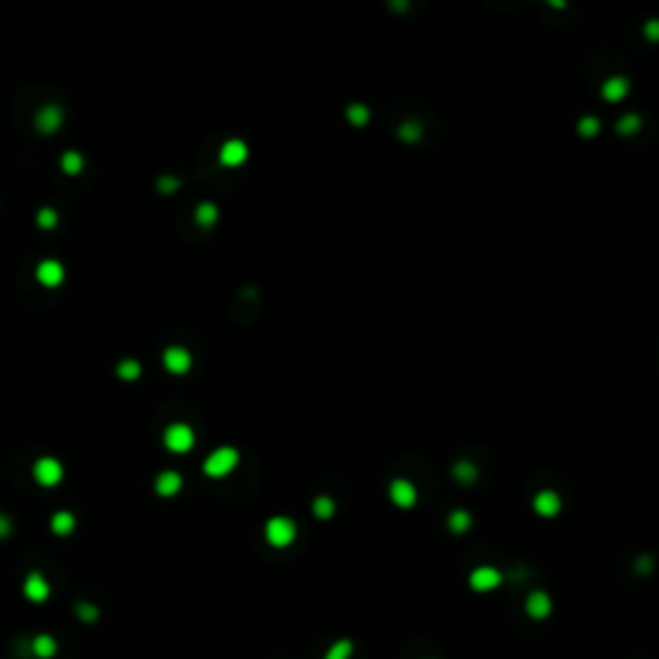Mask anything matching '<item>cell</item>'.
Returning <instances> with one entry per match:
<instances>
[{
  "label": "cell",
  "instance_id": "obj_1",
  "mask_svg": "<svg viewBox=\"0 0 659 659\" xmlns=\"http://www.w3.org/2000/svg\"><path fill=\"white\" fill-rule=\"evenodd\" d=\"M239 466V451L235 445H219L209 453L201 464V471H204L209 479H224L230 477L232 471Z\"/></svg>",
  "mask_w": 659,
  "mask_h": 659
},
{
  "label": "cell",
  "instance_id": "obj_2",
  "mask_svg": "<svg viewBox=\"0 0 659 659\" xmlns=\"http://www.w3.org/2000/svg\"><path fill=\"white\" fill-rule=\"evenodd\" d=\"M263 535L268 546H273V549H286V546H291L297 541L299 526H297V520H291L288 515H273V518L265 520Z\"/></svg>",
  "mask_w": 659,
  "mask_h": 659
},
{
  "label": "cell",
  "instance_id": "obj_3",
  "mask_svg": "<svg viewBox=\"0 0 659 659\" xmlns=\"http://www.w3.org/2000/svg\"><path fill=\"white\" fill-rule=\"evenodd\" d=\"M31 479L44 489H52L65 479V466L54 456H39L31 466Z\"/></svg>",
  "mask_w": 659,
  "mask_h": 659
},
{
  "label": "cell",
  "instance_id": "obj_4",
  "mask_svg": "<svg viewBox=\"0 0 659 659\" xmlns=\"http://www.w3.org/2000/svg\"><path fill=\"white\" fill-rule=\"evenodd\" d=\"M163 443L170 453H188L196 445V433L186 422H170L163 433Z\"/></svg>",
  "mask_w": 659,
  "mask_h": 659
},
{
  "label": "cell",
  "instance_id": "obj_5",
  "mask_svg": "<svg viewBox=\"0 0 659 659\" xmlns=\"http://www.w3.org/2000/svg\"><path fill=\"white\" fill-rule=\"evenodd\" d=\"M62 124H65V108L59 106V103H44V106L34 114V129L39 134H44V137L59 132Z\"/></svg>",
  "mask_w": 659,
  "mask_h": 659
},
{
  "label": "cell",
  "instance_id": "obj_6",
  "mask_svg": "<svg viewBox=\"0 0 659 659\" xmlns=\"http://www.w3.org/2000/svg\"><path fill=\"white\" fill-rule=\"evenodd\" d=\"M65 276H67L65 265L59 263L57 258H44V260H39L36 268H34V279L44 288H59L65 283Z\"/></svg>",
  "mask_w": 659,
  "mask_h": 659
},
{
  "label": "cell",
  "instance_id": "obj_7",
  "mask_svg": "<svg viewBox=\"0 0 659 659\" xmlns=\"http://www.w3.org/2000/svg\"><path fill=\"white\" fill-rule=\"evenodd\" d=\"M21 593H24V598L29 602H36V605H41V602L50 600L52 585H50V579L41 575V572H29V575L24 577Z\"/></svg>",
  "mask_w": 659,
  "mask_h": 659
},
{
  "label": "cell",
  "instance_id": "obj_8",
  "mask_svg": "<svg viewBox=\"0 0 659 659\" xmlns=\"http://www.w3.org/2000/svg\"><path fill=\"white\" fill-rule=\"evenodd\" d=\"M500 585H503V572H500L497 567L484 564V567L471 569V575H469L471 590H477V593H489V590H497Z\"/></svg>",
  "mask_w": 659,
  "mask_h": 659
},
{
  "label": "cell",
  "instance_id": "obj_9",
  "mask_svg": "<svg viewBox=\"0 0 659 659\" xmlns=\"http://www.w3.org/2000/svg\"><path fill=\"white\" fill-rule=\"evenodd\" d=\"M163 366L168 373H173V376H183V373H188L191 366H193V355L186 350V348L181 346H170L165 348L163 353Z\"/></svg>",
  "mask_w": 659,
  "mask_h": 659
},
{
  "label": "cell",
  "instance_id": "obj_10",
  "mask_svg": "<svg viewBox=\"0 0 659 659\" xmlns=\"http://www.w3.org/2000/svg\"><path fill=\"white\" fill-rule=\"evenodd\" d=\"M387 492H389V500H392L397 508H402V510L417 505V487L412 484L410 479H394V482H389Z\"/></svg>",
  "mask_w": 659,
  "mask_h": 659
},
{
  "label": "cell",
  "instance_id": "obj_11",
  "mask_svg": "<svg viewBox=\"0 0 659 659\" xmlns=\"http://www.w3.org/2000/svg\"><path fill=\"white\" fill-rule=\"evenodd\" d=\"M551 610H554V600L546 590H533V593H528L526 616L531 618V621H546V618L551 616Z\"/></svg>",
  "mask_w": 659,
  "mask_h": 659
},
{
  "label": "cell",
  "instance_id": "obj_12",
  "mask_svg": "<svg viewBox=\"0 0 659 659\" xmlns=\"http://www.w3.org/2000/svg\"><path fill=\"white\" fill-rule=\"evenodd\" d=\"M533 512L535 515H541V518H556L561 512V494L556 492V489H541V492H535L533 497Z\"/></svg>",
  "mask_w": 659,
  "mask_h": 659
},
{
  "label": "cell",
  "instance_id": "obj_13",
  "mask_svg": "<svg viewBox=\"0 0 659 659\" xmlns=\"http://www.w3.org/2000/svg\"><path fill=\"white\" fill-rule=\"evenodd\" d=\"M183 489V477L181 471L175 469H165L160 471L155 477V494L157 497H165V500H170V497H175V494Z\"/></svg>",
  "mask_w": 659,
  "mask_h": 659
},
{
  "label": "cell",
  "instance_id": "obj_14",
  "mask_svg": "<svg viewBox=\"0 0 659 659\" xmlns=\"http://www.w3.org/2000/svg\"><path fill=\"white\" fill-rule=\"evenodd\" d=\"M247 145L242 140H227L219 147V163L224 165V168H239V165L247 160Z\"/></svg>",
  "mask_w": 659,
  "mask_h": 659
},
{
  "label": "cell",
  "instance_id": "obj_15",
  "mask_svg": "<svg viewBox=\"0 0 659 659\" xmlns=\"http://www.w3.org/2000/svg\"><path fill=\"white\" fill-rule=\"evenodd\" d=\"M75 528H77V518H75V512L70 510H57L52 512L50 518V531L57 538H67V535L75 533Z\"/></svg>",
  "mask_w": 659,
  "mask_h": 659
},
{
  "label": "cell",
  "instance_id": "obj_16",
  "mask_svg": "<svg viewBox=\"0 0 659 659\" xmlns=\"http://www.w3.org/2000/svg\"><path fill=\"white\" fill-rule=\"evenodd\" d=\"M29 649L36 659H54L59 651V644L52 634H36L29 644Z\"/></svg>",
  "mask_w": 659,
  "mask_h": 659
},
{
  "label": "cell",
  "instance_id": "obj_17",
  "mask_svg": "<svg viewBox=\"0 0 659 659\" xmlns=\"http://www.w3.org/2000/svg\"><path fill=\"white\" fill-rule=\"evenodd\" d=\"M600 93L608 103H618V101H623L628 96V80L623 75H613V77H608V80L602 82Z\"/></svg>",
  "mask_w": 659,
  "mask_h": 659
},
{
  "label": "cell",
  "instance_id": "obj_18",
  "mask_svg": "<svg viewBox=\"0 0 659 659\" xmlns=\"http://www.w3.org/2000/svg\"><path fill=\"white\" fill-rule=\"evenodd\" d=\"M471 523H474V518H471L469 510H464V508H456V510L448 512V518H445V526H448V531L456 535L466 533L471 528Z\"/></svg>",
  "mask_w": 659,
  "mask_h": 659
},
{
  "label": "cell",
  "instance_id": "obj_19",
  "mask_svg": "<svg viewBox=\"0 0 659 659\" xmlns=\"http://www.w3.org/2000/svg\"><path fill=\"white\" fill-rule=\"evenodd\" d=\"M59 168H62V173L65 175L75 178V175L82 173V168H85V157H82L77 149H67V152H62V157H59Z\"/></svg>",
  "mask_w": 659,
  "mask_h": 659
},
{
  "label": "cell",
  "instance_id": "obj_20",
  "mask_svg": "<svg viewBox=\"0 0 659 659\" xmlns=\"http://www.w3.org/2000/svg\"><path fill=\"white\" fill-rule=\"evenodd\" d=\"M451 477L459 482V484H474L479 479V466L471 461H456L451 466Z\"/></svg>",
  "mask_w": 659,
  "mask_h": 659
},
{
  "label": "cell",
  "instance_id": "obj_21",
  "mask_svg": "<svg viewBox=\"0 0 659 659\" xmlns=\"http://www.w3.org/2000/svg\"><path fill=\"white\" fill-rule=\"evenodd\" d=\"M335 510H338V505H335V500L327 497V494H317L312 500V515L317 520H330L335 515Z\"/></svg>",
  "mask_w": 659,
  "mask_h": 659
},
{
  "label": "cell",
  "instance_id": "obj_22",
  "mask_svg": "<svg viewBox=\"0 0 659 659\" xmlns=\"http://www.w3.org/2000/svg\"><path fill=\"white\" fill-rule=\"evenodd\" d=\"M196 224L198 227H204V230H209V227H214L216 222H219V209H216L214 204H209V201H204V204L196 206Z\"/></svg>",
  "mask_w": 659,
  "mask_h": 659
},
{
  "label": "cell",
  "instance_id": "obj_23",
  "mask_svg": "<svg viewBox=\"0 0 659 659\" xmlns=\"http://www.w3.org/2000/svg\"><path fill=\"white\" fill-rule=\"evenodd\" d=\"M353 642L350 639H338L335 644H330V649L322 654V659H350L353 657Z\"/></svg>",
  "mask_w": 659,
  "mask_h": 659
},
{
  "label": "cell",
  "instance_id": "obj_24",
  "mask_svg": "<svg viewBox=\"0 0 659 659\" xmlns=\"http://www.w3.org/2000/svg\"><path fill=\"white\" fill-rule=\"evenodd\" d=\"M116 376H119L121 381H137L142 376L140 361H134V358H124V361H119V366H116Z\"/></svg>",
  "mask_w": 659,
  "mask_h": 659
},
{
  "label": "cell",
  "instance_id": "obj_25",
  "mask_svg": "<svg viewBox=\"0 0 659 659\" xmlns=\"http://www.w3.org/2000/svg\"><path fill=\"white\" fill-rule=\"evenodd\" d=\"M34 222H36V227L39 230H54L59 224V214H57V209H52V206H41L39 212H36V216H34Z\"/></svg>",
  "mask_w": 659,
  "mask_h": 659
},
{
  "label": "cell",
  "instance_id": "obj_26",
  "mask_svg": "<svg viewBox=\"0 0 659 659\" xmlns=\"http://www.w3.org/2000/svg\"><path fill=\"white\" fill-rule=\"evenodd\" d=\"M346 119L353 126H366V124L371 121V108L363 106V103H350V106L346 108Z\"/></svg>",
  "mask_w": 659,
  "mask_h": 659
},
{
  "label": "cell",
  "instance_id": "obj_27",
  "mask_svg": "<svg viewBox=\"0 0 659 659\" xmlns=\"http://www.w3.org/2000/svg\"><path fill=\"white\" fill-rule=\"evenodd\" d=\"M639 129H642V116L639 114H626L616 124V132L621 137H634V134H639Z\"/></svg>",
  "mask_w": 659,
  "mask_h": 659
},
{
  "label": "cell",
  "instance_id": "obj_28",
  "mask_svg": "<svg viewBox=\"0 0 659 659\" xmlns=\"http://www.w3.org/2000/svg\"><path fill=\"white\" fill-rule=\"evenodd\" d=\"M577 134L585 137V140H593V137L600 134V121H598L595 116H582V119L577 121Z\"/></svg>",
  "mask_w": 659,
  "mask_h": 659
},
{
  "label": "cell",
  "instance_id": "obj_29",
  "mask_svg": "<svg viewBox=\"0 0 659 659\" xmlns=\"http://www.w3.org/2000/svg\"><path fill=\"white\" fill-rule=\"evenodd\" d=\"M422 137V129L417 121H404L399 126V140L402 142H417Z\"/></svg>",
  "mask_w": 659,
  "mask_h": 659
},
{
  "label": "cell",
  "instance_id": "obj_30",
  "mask_svg": "<svg viewBox=\"0 0 659 659\" xmlns=\"http://www.w3.org/2000/svg\"><path fill=\"white\" fill-rule=\"evenodd\" d=\"M75 610H77V618H80V621H85V623H96V621H98V616H101L98 608H96V605H91V602H80V605H77Z\"/></svg>",
  "mask_w": 659,
  "mask_h": 659
},
{
  "label": "cell",
  "instance_id": "obj_31",
  "mask_svg": "<svg viewBox=\"0 0 659 659\" xmlns=\"http://www.w3.org/2000/svg\"><path fill=\"white\" fill-rule=\"evenodd\" d=\"M178 186H181V181H178L175 175H163V178L157 181V188H160V193H165V196L175 193V191H178Z\"/></svg>",
  "mask_w": 659,
  "mask_h": 659
},
{
  "label": "cell",
  "instance_id": "obj_32",
  "mask_svg": "<svg viewBox=\"0 0 659 659\" xmlns=\"http://www.w3.org/2000/svg\"><path fill=\"white\" fill-rule=\"evenodd\" d=\"M10 531H13V523H10V518L0 512V538H8Z\"/></svg>",
  "mask_w": 659,
  "mask_h": 659
},
{
  "label": "cell",
  "instance_id": "obj_33",
  "mask_svg": "<svg viewBox=\"0 0 659 659\" xmlns=\"http://www.w3.org/2000/svg\"><path fill=\"white\" fill-rule=\"evenodd\" d=\"M389 6H392L397 13H404V10H407V0H389Z\"/></svg>",
  "mask_w": 659,
  "mask_h": 659
},
{
  "label": "cell",
  "instance_id": "obj_34",
  "mask_svg": "<svg viewBox=\"0 0 659 659\" xmlns=\"http://www.w3.org/2000/svg\"><path fill=\"white\" fill-rule=\"evenodd\" d=\"M646 36H649V39H657V36H659V34H657V24H654V21H651V24L646 26Z\"/></svg>",
  "mask_w": 659,
  "mask_h": 659
},
{
  "label": "cell",
  "instance_id": "obj_35",
  "mask_svg": "<svg viewBox=\"0 0 659 659\" xmlns=\"http://www.w3.org/2000/svg\"><path fill=\"white\" fill-rule=\"evenodd\" d=\"M549 6H551V8H559V10H561V8H567V0H549Z\"/></svg>",
  "mask_w": 659,
  "mask_h": 659
}]
</instances>
